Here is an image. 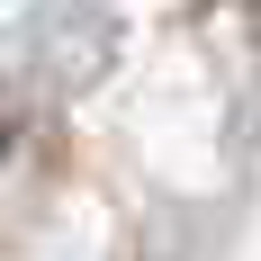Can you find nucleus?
<instances>
[{
  "instance_id": "obj_1",
  "label": "nucleus",
  "mask_w": 261,
  "mask_h": 261,
  "mask_svg": "<svg viewBox=\"0 0 261 261\" xmlns=\"http://www.w3.org/2000/svg\"><path fill=\"white\" fill-rule=\"evenodd\" d=\"M0 162H9V126H0Z\"/></svg>"
}]
</instances>
